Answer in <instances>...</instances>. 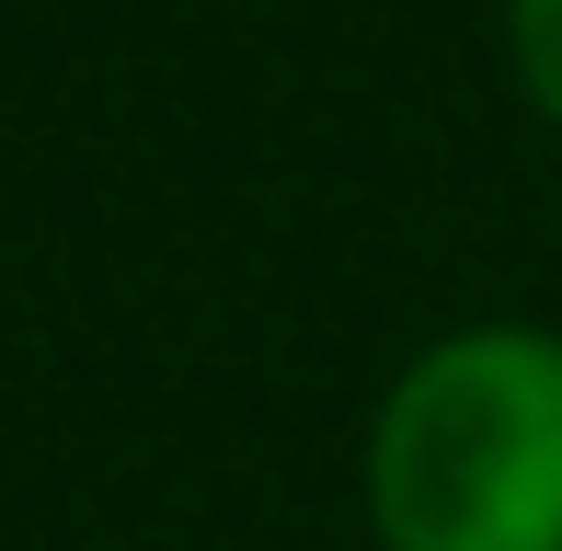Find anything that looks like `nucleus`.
Instances as JSON below:
<instances>
[{"mask_svg":"<svg viewBox=\"0 0 562 551\" xmlns=\"http://www.w3.org/2000/svg\"><path fill=\"white\" fill-rule=\"evenodd\" d=\"M505 35H517V81L540 92V115L562 127V0H517Z\"/></svg>","mask_w":562,"mask_h":551,"instance_id":"obj_2","label":"nucleus"},{"mask_svg":"<svg viewBox=\"0 0 562 551\" xmlns=\"http://www.w3.org/2000/svg\"><path fill=\"white\" fill-rule=\"evenodd\" d=\"M368 506L391 551H562V345L494 322L414 357L368 437Z\"/></svg>","mask_w":562,"mask_h":551,"instance_id":"obj_1","label":"nucleus"}]
</instances>
